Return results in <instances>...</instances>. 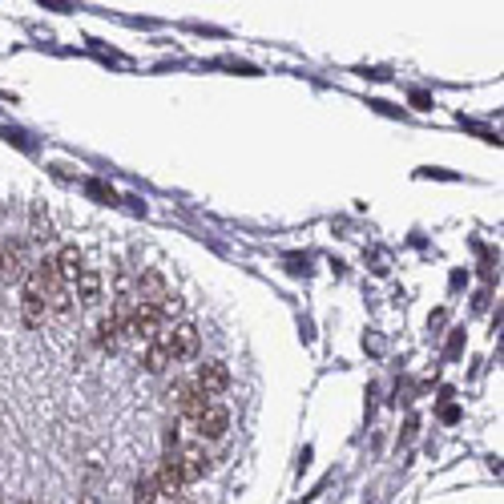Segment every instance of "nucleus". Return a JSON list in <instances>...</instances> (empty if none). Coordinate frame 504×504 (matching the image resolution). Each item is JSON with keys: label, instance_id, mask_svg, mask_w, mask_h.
I'll return each instance as SVG.
<instances>
[{"label": "nucleus", "instance_id": "nucleus-1", "mask_svg": "<svg viewBox=\"0 0 504 504\" xmlns=\"http://www.w3.org/2000/svg\"><path fill=\"white\" fill-rule=\"evenodd\" d=\"M122 331H125V335H133V339H141V343L149 347V343L162 339L166 319H162V311H158V307H146V303H133L130 315H125V323H122Z\"/></svg>", "mask_w": 504, "mask_h": 504}, {"label": "nucleus", "instance_id": "nucleus-2", "mask_svg": "<svg viewBox=\"0 0 504 504\" xmlns=\"http://www.w3.org/2000/svg\"><path fill=\"white\" fill-rule=\"evenodd\" d=\"M182 428H190L198 440H222L230 431V412L222 404H206L202 415H198V420H190V423H182Z\"/></svg>", "mask_w": 504, "mask_h": 504}, {"label": "nucleus", "instance_id": "nucleus-3", "mask_svg": "<svg viewBox=\"0 0 504 504\" xmlns=\"http://www.w3.org/2000/svg\"><path fill=\"white\" fill-rule=\"evenodd\" d=\"M21 315H25L29 327H41L45 315H49V307H45V286H41V278H37V270H29L25 286H21Z\"/></svg>", "mask_w": 504, "mask_h": 504}, {"label": "nucleus", "instance_id": "nucleus-4", "mask_svg": "<svg viewBox=\"0 0 504 504\" xmlns=\"http://www.w3.org/2000/svg\"><path fill=\"white\" fill-rule=\"evenodd\" d=\"M194 388H198V396H206L210 404H218V396L230 388V372H226V363H218V359L202 363V367H198V375H194Z\"/></svg>", "mask_w": 504, "mask_h": 504}, {"label": "nucleus", "instance_id": "nucleus-5", "mask_svg": "<svg viewBox=\"0 0 504 504\" xmlns=\"http://www.w3.org/2000/svg\"><path fill=\"white\" fill-rule=\"evenodd\" d=\"M162 343H166V351H170V359H194L198 347H202L194 323H178V327H170V331H162Z\"/></svg>", "mask_w": 504, "mask_h": 504}, {"label": "nucleus", "instance_id": "nucleus-6", "mask_svg": "<svg viewBox=\"0 0 504 504\" xmlns=\"http://www.w3.org/2000/svg\"><path fill=\"white\" fill-rule=\"evenodd\" d=\"M170 456L178 460V468H182V476H186V484H190V480H202L206 472H210V456H206V448H202V444L174 448Z\"/></svg>", "mask_w": 504, "mask_h": 504}, {"label": "nucleus", "instance_id": "nucleus-7", "mask_svg": "<svg viewBox=\"0 0 504 504\" xmlns=\"http://www.w3.org/2000/svg\"><path fill=\"white\" fill-rule=\"evenodd\" d=\"M170 295H174V291H170V283H166L162 270L149 267L146 275H141V283H138V303H146V307H162Z\"/></svg>", "mask_w": 504, "mask_h": 504}, {"label": "nucleus", "instance_id": "nucleus-8", "mask_svg": "<svg viewBox=\"0 0 504 504\" xmlns=\"http://www.w3.org/2000/svg\"><path fill=\"white\" fill-rule=\"evenodd\" d=\"M73 286H77V299L81 303H98L101 299V275L93 267H85L81 275L73 278Z\"/></svg>", "mask_w": 504, "mask_h": 504}, {"label": "nucleus", "instance_id": "nucleus-9", "mask_svg": "<svg viewBox=\"0 0 504 504\" xmlns=\"http://www.w3.org/2000/svg\"><path fill=\"white\" fill-rule=\"evenodd\" d=\"M53 262H57V270H61V278H65V283H73V278L85 270L81 251H77V246H61V254H57Z\"/></svg>", "mask_w": 504, "mask_h": 504}, {"label": "nucleus", "instance_id": "nucleus-10", "mask_svg": "<svg viewBox=\"0 0 504 504\" xmlns=\"http://www.w3.org/2000/svg\"><path fill=\"white\" fill-rule=\"evenodd\" d=\"M141 363H146V372H166L174 359H170V351H166V343L158 339V343H149L146 347V359H141Z\"/></svg>", "mask_w": 504, "mask_h": 504}, {"label": "nucleus", "instance_id": "nucleus-11", "mask_svg": "<svg viewBox=\"0 0 504 504\" xmlns=\"http://www.w3.org/2000/svg\"><path fill=\"white\" fill-rule=\"evenodd\" d=\"M45 307L57 311V315H65V311L73 307V291H69V286H57V291H49V295H45Z\"/></svg>", "mask_w": 504, "mask_h": 504}, {"label": "nucleus", "instance_id": "nucleus-12", "mask_svg": "<svg viewBox=\"0 0 504 504\" xmlns=\"http://www.w3.org/2000/svg\"><path fill=\"white\" fill-rule=\"evenodd\" d=\"M133 492H138V504H158V484H154V476H141Z\"/></svg>", "mask_w": 504, "mask_h": 504}, {"label": "nucleus", "instance_id": "nucleus-13", "mask_svg": "<svg viewBox=\"0 0 504 504\" xmlns=\"http://www.w3.org/2000/svg\"><path fill=\"white\" fill-rule=\"evenodd\" d=\"M178 504H194V500H178Z\"/></svg>", "mask_w": 504, "mask_h": 504}]
</instances>
